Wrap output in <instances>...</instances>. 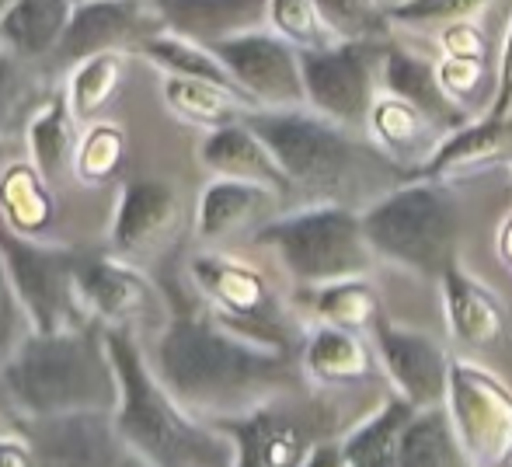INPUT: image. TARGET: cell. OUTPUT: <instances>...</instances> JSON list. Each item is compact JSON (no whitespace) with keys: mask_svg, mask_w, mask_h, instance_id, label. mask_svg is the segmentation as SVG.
<instances>
[{"mask_svg":"<svg viewBox=\"0 0 512 467\" xmlns=\"http://www.w3.org/2000/svg\"><path fill=\"white\" fill-rule=\"evenodd\" d=\"M115 370H119L122 398L115 422L133 454L147 467H234V440L213 422H203L171 398L157 380L140 332L133 328H105Z\"/></svg>","mask_w":512,"mask_h":467,"instance_id":"obj_2","label":"cell"},{"mask_svg":"<svg viewBox=\"0 0 512 467\" xmlns=\"http://www.w3.org/2000/svg\"><path fill=\"white\" fill-rule=\"evenodd\" d=\"M164 32L150 0H88L77 4L56 49V70H70L98 53H140L150 35Z\"/></svg>","mask_w":512,"mask_h":467,"instance_id":"obj_13","label":"cell"},{"mask_svg":"<svg viewBox=\"0 0 512 467\" xmlns=\"http://www.w3.org/2000/svg\"><path fill=\"white\" fill-rule=\"evenodd\" d=\"M380 70H384L380 81H384L387 95L415 105V109L429 122H436V126H450V129L467 126L460 102L446 91L443 77H439V67H432L429 60L394 46V49H384Z\"/></svg>","mask_w":512,"mask_h":467,"instance_id":"obj_19","label":"cell"},{"mask_svg":"<svg viewBox=\"0 0 512 467\" xmlns=\"http://www.w3.org/2000/svg\"><path fill=\"white\" fill-rule=\"evenodd\" d=\"M304 363L314 377L324 380H349L356 373L366 370V349L345 332L342 325L335 328H321V332L310 335Z\"/></svg>","mask_w":512,"mask_h":467,"instance_id":"obj_32","label":"cell"},{"mask_svg":"<svg viewBox=\"0 0 512 467\" xmlns=\"http://www.w3.org/2000/svg\"><path fill=\"white\" fill-rule=\"evenodd\" d=\"M317 11L338 42H380L391 32V18L377 0H317Z\"/></svg>","mask_w":512,"mask_h":467,"instance_id":"obj_33","label":"cell"},{"mask_svg":"<svg viewBox=\"0 0 512 467\" xmlns=\"http://www.w3.org/2000/svg\"><path fill=\"white\" fill-rule=\"evenodd\" d=\"M373 335H377L380 359H384L398 391L405 394V401H411L415 408H432L446 398L450 370H446V359L436 342L418 332H408V328L391 325L384 314L373 318Z\"/></svg>","mask_w":512,"mask_h":467,"instance_id":"obj_16","label":"cell"},{"mask_svg":"<svg viewBox=\"0 0 512 467\" xmlns=\"http://www.w3.org/2000/svg\"><path fill=\"white\" fill-rule=\"evenodd\" d=\"M189 279L196 297L227 328L262 342V346L286 349V342H290L286 314L258 269L230 255L209 251V255H196L189 262Z\"/></svg>","mask_w":512,"mask_h":467,"instance_id":"obj_8","label":"cell"},{"mask_svg":"<svg viewBox=\"0 0 512 467\" xmlns=\"http://www.w3.org/2000/svg\"><path fill=\"white\" fill-rule=\"evenodd\" d=\"M279 199V192L265 189L255 182H241V178H213L199 196L196 210V231L199 241L220 244L230 234L251 227L272 203Z\"/></svg>","mask_w":512,"mask_h":467,"instance_id":"obj_22","label":"cell"},{"mask_svg":"<svg viewBox=\"0 0 512 467\" xmlns=\"http://www.w3.org/2000/svg\"><path fill=\"white\" fill-rule=\"evenodd\" d=\"M182 224V199L168 178H129L119 189L108 248L126 262H143L171 244Z\"/></svg>","mask_w":512,"mask_h":467,"instance_id":"obj_15","label":"cell"},{"mask_svg":"<svg viewBox=\"0 0 512 467\" xmlns=\"http://www.w3.org/2000/svg\"><path fill=\"white\" fill-rule=\"evenodd\" d=\"M394 467H471L467 454L460 450L457 433L439 405L425 408L422 415H411L401 433L398 464Z\"/></svg>","mask_w":512,"mask_h":467,"instance_id":"obj_26","label":"cell"},{"mask_svg":"<svg viewBox=\"0 0 512 467\" xmlns=\"http://www.w3.org/2000/svg\"><path fill=\"white\" fill-rule=\"evenodd\" d=\"M0 262L35 332H60V328H77L91 321L81 304V290H77L81 255L74 248L46 244L39 237H21L0 224Z\"/></svg>","mask_w":512,"mask_h":467,"instance_id":"obj_7","label":"cell"},{"mask_svg":"<svg viewBox=\"0 0 512 467\" xmlns=\"http://www.w3.org/2000/svg\"><path fill=\"white\" fill-rule=\"evenodd\" d=\"M14 415L115 412L119 370L98 321L60 332H32L0 373Z\"/></svg>","mask_w":512,"mask_h":467,"instance_id":"obj_3","label":"cell"},{"mask_svg":"<svg viewBox=\"0 0 512 467\" xmlns=\"http://www.w3.org/2000/svg\"><path fill=\"white\" fill-rule=\"evenodd\" d=\"M443 283H446V297H450V314L457 332L474 342L495 339L499 335V307L492 304V297L478 283H471L457 265L446 272Z\"/></svg>","mask_w":512,"mask_h":467,"instance_id":"obj_31","label":"cell"},{"mask_svg":"<svg viewBox=\"0 0 512 467\" xmlns=\"http://www.w3.org/2000/svg\"><path fill=\"white\" fill-rule=\"evenodd\" d=\"M488 0H401V4L387 7L391 25H457L467 21L485 7Z\"/></svg>","mask_w":512,"mask_h":467,"instance_id":"obj_36","label":"cell"},{"mask_svg":"<svg viewBox=\"0 0 512 467\" xmlns=\"http://www.w3.org/2000/svg\"><path fill=\"white\" fill-rule=\"evenodd\" d=\"M14 4V0H0V14H4L7 11V7H11Z\"/></svg>","mask_w":512,"mask_h":467,"instance_id":"obj_43","label":"cell"},{"mask_svg":"<svg viewBox=\"0 0 512 467\" xmlns=\"http://www.w3.org/2000/svg\"><path fill=\"white\" fill-rule=\"evenodd\" d=\"M126 56L129 53H98L67 70L63 95L81 126L102 119L108 105L119 98L122 81H126Z\"/></svg>","mask_w":512,"mask_h":467,"instance_id":"obj_25","label":"cell"},{"mask_svg":"<svg viewBox=\"0 0 512 467\" xmlns=\"http://www.w3.org/2000/svg\"><path fill=\"white\" fill-rule=\"evenodd\" d=\"M269 28L297 49H324L338 42L324 25L317 0H269Z\"/></svg>","mask_w":512,"mask_h":467,"instance_id":"obj_34","label":"cell"},{"mask_svg":"<svg viewBox=\"0 0 512 467\" xmlns=\"http://www.w3.org/2000/svg\"><path fill=\"white\" fill-rule=\"evenodd\" d=\"M161 102L178 122L199 129H220L251 112V102L234 84L206 81V77H161Z\"/></svg>","mask_w":512,"mask_h":467,"instance_id":"obj_23","label":"cell"},{"mask_svg":"<svg viewBox=\"0 0 512 467\" xmlns=\"http://www.w3.org/2000/svg\"><path fill=\"white\" fill-rule=\"evenodd\" d=\"M164 32L199 46H220L255 28H269V0H150Z\"/></svg>","mask_w":512,"mask_h":467,"instance_id":"obj_17","label":"cell"},{"mask_svg":"<svg viewBox=\"0 0 512 467\" xmlns=\"http://www.w3.org/2000/svg\"><path fill=\"white\" fill-rule=\"evenodd\" d=\"M39 467H147L119 433L115 412L14 415Z\"/></svg>","mask_w":512,"mask_h":467,"instance_id":"obj_10","label":"cell"},{"mask_svg":"<svg viewBox=\"0 0 512 467\" xmlns=\"http://www.w3.org/2000/svg\"><path fill=\"white\" fill-rule=\"evenodd\" d=\"M77 290L81 304L91 321L102 328H133L140 332L150 321L164 318L161 290L136 269V262H126L119 255L81 258L77 265Z\"/></svg>","mask_w":512,"mask_h":467,"instance_id":"obj_14","label":"cell"},{"mask_svg":"<svg viewBox=\"0 0 512 467\" xmlns=\"http://www.w3.org/2000/svg\"><path fill=\"white\" fill-rule=\"evenodd\" d=\"M129 154V136L115 119H95L84 126L74 154V182L102 189L122 171Z\"/></svg>","mask_w":512,"mask_h":467,"instance_id":"obj_27","label":"cell"},{"mask_svg":"<svg viewBox=\"0 0 512 467\" xmlns=\"http://www.w3.org/2000/svg\"><path fill=\"white\" fill-rule=\"evenodd\" d=\"M56 220V196L32 161H7L0 168V224L21 237H42Z\"/></svg>","mask_w":512,"mask_h":467,"instance_id":"obj_24","label":"cell"},{"mask_svg":"<svg viewBox=\"0 0 512 467\" xmlns=\"http://www.w3.org/2000/svg\"><path fill=\"white\" fill-rule=\"evenodd\" d=\"M317 311L324 318L338 321V325H356V321H366V314L373 311V300L359 290L356 279H345V283H331V286H317L314 297Z\"/></svg>","mask_w":512,"mask_h":467,"instance_id":"obj_38","label":"cell"},{"mask_svg":"<svg viewBox=\"0 0 512 467\" xmlns=\"http://www.w3.org/2000/svg\"><path fill=\"white\" fill-rule=\"evenodd\" d=\"M363 231L377 255L408 265L418 276L443 279L457 265L460 210L436 182L387 192L363 213Z\"/></svg>","mask_w":512,"mask_h":467,"instance_id":"obj_4","label":"cell"},{"mask_svg":"<svg viewBox=\"0 0 512 467\" xmlns=\"http://www.w3.org/2000/svg\"><path fill=\"white\" fill-rule=\"evenodd\" d=\"M265 140L293 189L338 196L356 178L359 154L349 129L317 116L314 109H251L244 116Z\"/></svg>","mask_w":512,"mask_h":467,"instance_id":"obj_6","label":"cell"},{"mask_svg":"<svg viewBox=\"0 0 512 467\" xmlns=\"http://www.w3.org/2000/svg\"><path fill=\"white\" fill-rule=\"evenodd\" d=\"M70 4H74V7H77V4H88V0H70Z\"/></svg>","mask_w":512,"mask_h":467,"instance_id":"obj_44","label":"cell"},{"mask_svg":"<svg viewBox=\"0 0 512 467\" xmlns=\"http://www.w3.org/2000/svg\"><path fill=\"white\" fill-rule=\"evenodd\" d=\"M488 116L506 119L512 116V18L506 28V42H502V60H499V81H495V98Z\"/></svg>","mask_w":512,"mask_h":467,"instance_id":"obj_39","label":"cell"},{"mask_svg":"<svg viewBox=\"0 0 512 467\" xmlns=\"http://www.w3.org/2000/svg\"><path fill=\"white\" fill-rule=\"evenodd\" d=\"M370 126L387 147H411L422 136V129L429 126V119L415 109V105L401 102L394 95H377V105L370 112Z\"/></svg>","mask_w":512,"mask_h":467,"instance_id":"obj_35","label":"cell"},{"mask_svg":"<svg viewBox=\"0 0 512 467\" xmlns=\"http://www.w3.org/2000/svg\"><path fill=\"white\" fill-rule=\"evenodd\" d=\"M216 60L230 74L251 109H300L307 105L300 49L272 28H255L213 46Z\"/></svg>","mask_w":512,"mask_h":467,"instance_id":"obj_11","label":"cell"},{"mask_svg":"<svg viewBox=\"0 0 512 467\" xmlns=\"http://www.w3.org/2000/svg\"><path fill=\"white\" fill-rule=\"evenodd\" d=\"M255 244L272 248L297 283L331 286L370 269L373 244L366 241L363 217L342 206H310L258 227Z\"/></svg>","mask_w":512,"mask_h":467,"instance_id":"obj_5","label":"cell"},{"mask_svg":"<svg viewBox=\"0 0 512 467\" xmlns=\"http://www.w3.org/2000/svg\"><path fill=\"white\" fill-rule=\"evenodd\" d=\"M32 332H35L32 318H28L25 304H21V297L14 293L4 262H0V373H4V366L14 359V352L25 346V339Z\"/></svg>","mask_w":512,"mask_h":467,"instance_id":"obj_37","label":"cell"},{"mask_svg":"<svg viewBox=\"0 0 512 467\" xmlns=\"http://www.w3.org/2000/svg\"><path fill=\"white\" fill-rule=\"evenodd\" d=\"M70 14V0H14L0 14V46L25 63H49L60 49Z\"/></svg>","mask_w":512,"mask_h":467,"instance_id":"obj_21","label":"cell"},{"mask_svg":"<svg viewBox=\"0 0 512 467\" xmlns=\"http://www.w3.org/2000/svg\"><path fill=\"white\" fill-rule=\"evenodd\" d=\"M443 46L450 56H471V60H478L481 56V35L474 32L467 21H457V25H446Z\"/></svg>","mask_w":512,"mask_h":467,"instance_id":"obj_40","label":"cell"},{"mask_svg":"<svg viewBox=\"0 0 512 467\" xmlns=\"http://www.w3.org/2000/svg\"><path fill=\"white\" fill-rule=\"evenodd\" d=\"M377 56L384 53L373 39L300 49L307 109L345 129L370 126V112L377 105V74H373Z\"/></svg>","mask_w":512,"mask_h":467,"instance_id":"obj_9","label":"cell"},{"mask_svg":"<svg viewBox=\"0 0 512 467\" xmlns=\"http://www.w3.org/2000/svg\"><path fill=\"white\" fill-rule=\"evenodd\" d=\"M411 401H391L377 419H370L363 429L345 440L342 457L345 467H394L398 464L401 433L411 422Z\"/></svg>","mask_w":512,"mask_h":467,"instance_id":"obj_28","label":"cell"},{"mask_svg":"<svg viewBox=\"0 0 512 467\" xmlns=\"http://www.w3.org/2000/svg\"><path fill=\"white\" fill-rule=\"evenodd\" d=\"M147 359L171 398L203 422L244 415L297 384L290 352L227 328L203 300L168 314Z\"/></svg>","mask_w":512,"mask_h":467,"instance_id":"obj_1","label":"cell"},{"mask_svg":"<svg viewBox=\"0 0 512 467\" xmlns=\"http://www.w3.org/2000/svg\"><path fill=\"white\" fill-rule=\"evenodd\" d=\"M283 401L272 398L244 415L213 422L234 440V467H304L321 447L314 419Z\"/></svg>","mask_w":512,"mask_h":467,"instance_id":"obj_12","label":"cell"},{"mask_svg":"<svg viewBox=\"0 0 512 467\" xmlns=\"http://www.w3.org/2000/svg\"><path fill=\"white\" fill-rule=\"evenodd\" d=\"M304 467H345L342 447H335V443H321V447L310 454V461Z\"/></svg>","mask_w":512,"mask_h":467,"instance_id":"obj_42","label":"cell"},{"mask_svg":"<svg viewBox=\"0 0 512 467\" xmlns=\"http://www.w3.org/2000/svg\"><path fill=\"white\" fill-rule=\"evenodd\" d=\"M81 122L74 119L67 105V95L53 91L49 98H42V105L32 112L25 126V147H28V161L46 175V182L60 185L67 178H74V154H77V140H81Z\"/></svg>","mask_w":512,"mask_h":467,"instance_id":"obj_20","label":"cell"},{"mask_svg":"<svg viewBox=\"0 0 512 467\" xmlns=\"http://www.w3.org/2000/svg\"><path fill=\"white\" fill-rule=\"evenodd\" d=\"M136 56H143L150 67L161 70V77H206V81L234 84L227 70H223V63L216 60L213 49L199 46V42L185 39V35H175V32L150 35Z\"/></svg>","mask_w":512,"mask_h":467,"instance_id":"obj_29","label":"cell"},{"mask_svg":"<svg viewBox=\"0 0 512 467\" xmlns=\"http://www.w3.org/2000/svg\"><path fill=\"white\" fill-rule=\"evenodd\" d=\"M28 67L32 63H25L7 46H0V140L18 136L28 126L32 112L42 105L39 84H35Z\"/></svg>","mask_w":512,"mask_h":467,"instance_id":"obj_30","label":"cell"},{"mask_svg":"<svg viewBox=\"0 0 512 467\" xmlns=\"http://www.w3.org/2000/svg\"><path fill=\"white\" fill-rule=\"evenodd\" d=\"M0 467H39L28 440L14 426L7 433H0Z\"/></svg>","mask_w":512,"mask_h":467,"instance_id":"obj_41","label":"cell"},{"mask_svg":"<svg viewBox=\"0 0 512 467\" xmlns=\"http://www.w3.org/2000/svg\"><path fill=\"white\" fill-rule=\"evenodd\" d=\"M199 161L216 178H241V182L265 185V189L279 192V196H286L293 189L286 171L272 157V150L265 147V140L244 119L209 129L203 147H199Z\"/></svg>","mask_w":512,"mask_h":467,"instance_id":"obj_18","label":"cell"}]
</instances>
